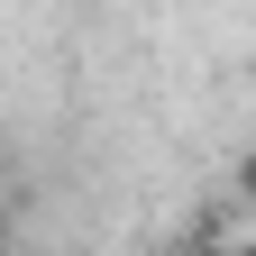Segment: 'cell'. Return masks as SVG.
Instances as JSON below:
<instances>
[{
	"mask_svg": "<svg viewBox=\"0 0 256 256\" xmlns=\"http://www.w3.org/2000/svg\"><path fill=\"white\" fill-rule=\"evenodd\" d=\"M210 256H256V238H229V247H210Z\"/></svg>",
	"mask_w": 256,
	"mask_h": 256,
	"instance_id": "1",
	"label": "cell"
}]
</instances>
